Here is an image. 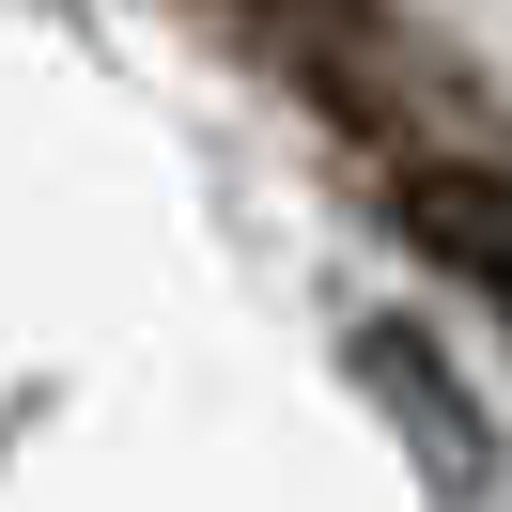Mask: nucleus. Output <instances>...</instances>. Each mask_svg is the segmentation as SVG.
I'll return each mask as SVG.
<instances>
[{"label":"nucleus","instance_id":"obj_1","mask_svg":"<svg viewBox=\"0 0 512 512\" xmlns=\"http://www.w3.org/2000/svg\"><path fill=\"white\" fill-rule=\"evenodd\" d=\"M357 373H373V388H388V419L419 435V466H435V497H481V481H497V450H481L466 388L435 373V342H419L404 311H373V326H357Z\"/></svg>","mask_w":512,"mask_h":512},{"label":"nucleus","instance_id":"obj_2","mask_svg":"<svg viewBox=\"0 0 512 512\" xmlns=\"http://www.w3.org/2000/svg\"><path fill=\"white\" fill-rule=\"evenodd\" d=\"M404 233L435 264H466V280L512 311V187H497V171H419V187H404Z\"/></svg>","mask_w":512,"mask_h":512}]
</instances>
